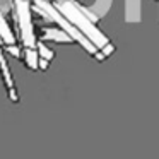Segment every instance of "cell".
<instances>
[{
    "instance_id": "6",
    "label": "cell",
    "mask_w": 159,
    "mask_h": 159,
    "mask_svg": "<svg viewBox=\"0 0 159 159\" xmlns=\"http://www.w3.org/2000/svg\"><path fill=\"white\" fill-rule=\"evenodd\" d=\"M0 41H2V45H12V43L17 41L11 28V22H7L5 14L2 11H0Z\"/></svg>"
},
{
    "instance_id": "3",
    "label": "cell",
    "mask_w": 159,
    "mask_h": 159,
    "mask_svg": "<svg viewBox=\"0 0 159 159\" xmlns=\"http://www.w3.org/2000/svg\"><path fill=\"white\" fill-rule=\"evenodd\" d=\"M41 38L45 41H55V43H74V39L67 34L63 29L58 28H41Z\"/></svg>"
},
{
    "instance_id": "10",
    "label": "cell",
    "mask_w": 159,
    "mask_h": 159,
    "mask_svg": "<svg viewBox=\"0 0 159 159\" xmlns=\"http://www.w3.org/2000/svg\"><path fill=\"white\" fill-rule=\"evenodd\" d=\"M5 48H7V52L11 53L12 57H16V58H21V55H22V46H19V45H16V43H12V45H5Z\"/></svg>"
},
{
    "instance_id": "1",
    "label": "cell",
    "mask_w": 159,
    "mask_h": 159,
    "mask_svg": "<svg viewBox=\"0 0 159 159\" xmlns=\"http://www.w3.org/2000/svg\"><path fill=\"white\" fill-rule=\"evenodd\" d=\"M53 5H55V7L58 9V11L62 12V14L65 16V17L69 19V21L72 22V24L75 26V28L79 29L94 46H96V48H101L103 45L108 43V38L94 26V22L91 21V19H87L86 16L80 12V9L77 7L75 0H67V2H63V4H53Z\"/></svg>"
},
{
    "instance_id": "2",
    "label": "cell",
    "mask_w": 159,
    "mask_h": 159,
    "mask_svg": "<svg viewBox=\"0 0 159 159\" xmlns=\"http://www.w3.org/2000/svg\"><path fill=\"white\" fill-rule=\"evenodd\" d=\"M12 17L16 21L14 33H19L22 39V46L26 48H36V34L33 28V16H31V2L29 0H14V5L11 9Z\"/></svg>"
},
{
    "instance_id": "8",
    "label": "cell",
    "mask_w": 159,
    "mask_h": 159,
    "mask_svg": "<svg viewBox=\"0 0 159 159\" xmlns=\"http://www.w3.org/2000/svg\"><path fill=\"white\" fill-rule=\"evenodd\" d=\"M21 58L24 60V63L29 67V69H33V70L38 69L39 55H38V52H36V48H26V46H22V55H21Z\"/></svg>"
},
{
    "instance_id": "9",
    "label": "cell",
    "mask_w": 159,
    "mask_h": 159,
    "mask_svg": "<svg viewBox=\"0 0 159 159\" xmlns=\"http://www.w3.org/2000/svg\"><path fill=\"white\" fill-rule=\"evenodd\" d=\"M36 52H38L39 58H45V60H48V62H52L53 57H55V52H53L52 48H48L43 41H36Z\"/></svg>"
},
{
    "instance_id": "4",
    "label": "cell",
    "mask_w": 159,
    "mask_h": 159,
    "mask_svg": "<svg viewBox=\"0 0 159 159\" xmlns=\"http://www.w3.org/2000/svg\"><path fill=\"white\" fill-rule=\"evenodd\" d=\"M0 72H2V75H4L5 86H7V93H9V96H11V99L12 101H17L19 96L16 94L12 74H11V70H9V65H7V62H5V58H4V52H2V50H0Z\"/></svg>"
},
{
    "instance_id": "7",
    "label": "cell",
    "mask_w": 159,
    "mask_h": 159,
    "mask_svg": "<svg viewBox=\"0 0 159 159\" xmlns=\"http://www.w3.org/2000/svg\"><path fill=\"white\" fill-rule=\"evenodd\" d=\"M84 7H86V5H84ZM110 7H111V0H94L89 7H86V11L98 21V19L104 17V16L108 14Z\"/></svg>"
},
{
    "instance_id": "11",
    "label": "cell",
    "mask_w": 159,
    "mask_h": 159,
    "mask_svg": "<svg viewBox=\"0 0 159 159\" xmlns=\"http://www.w3.org/2000/svg\"><path fill=\"white\" fill-rule=\"evenodd\" d=\"M99 52L103 53L104 57H110L111 53L115 52V45H113V43H110V41H108L106 45H103V46H101V48H99Z\"/></svg>"
},
{
    "instance_id": "5",
    "label": "cell",
    "mask_w": 159,
    "mask_h": 159,
    "mask_svg": "<svg viewBox=\"0 0 159 159\" xmlns=\"http://www.w3.org/2000/svg\"><path fill=\"white\" fill-rule=\"evenodd\" d=\"M142 0H125V21L127 22H140L142 19Z\"/></svg>"
}]
</instances>
